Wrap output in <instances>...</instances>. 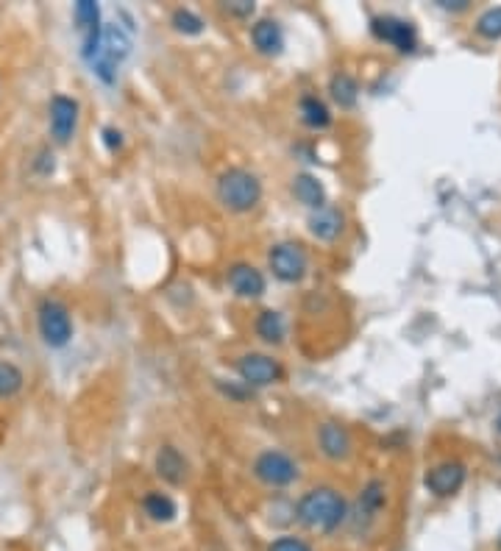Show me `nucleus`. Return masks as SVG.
Listing matches in <instances>:
<instances>
[{"instance_id":"nucleus-24","label":"nucleus","mask_w":501,"mask_h":551,"mask_svg":"<svg viewBox=\"0 0 501 551\" xmlns=\"http://www.w3.org/2000/svg\"><path fill=\"white\" fill-rule=\"evenodd\" d=\"M170 22H173V29L178 34H187V37H198L203 31V20L195 12H190V9H176Z\"/></svg>"},{"instance_id":"nucleus-28","label":"nucleus","mask_w":501,"mask_h":551,"mask_svg":"<svg viewBox=\"0 0 501 551\" xmlns=\"http://www.w3.org/2000/svg\"><path fill=\"white\" fill-rule=\"evenodd\" d=\"M226 12L237 14V17H250L254 14V4H248V0H237V4H226Z\"/></svg>"},{"instance_id":"nucleus-12","label":"nucleus","mask_w":501,"mask_h":551,"mask_svg":"<svg viewBox=\"0 0 501 551\" xmlns=\"http://www.w3.org/2000/svg\"><path fill=\"white\" fill-rule=\"evenodd\" d=\"M317 446H321V454L332 459V463H343L354 451V438H351L349 426L337 424V421H326L317 426Z\"/></svg>"},{"instance_id":"nucleus-20","label":"nucleus","mask_w":501,"mask_h":551,"mask_svg":"<svg viewBox=\"0 0 501 551\" xmlns=\"http://www.w3.org/2000/svg\"><path fill=\"white\" fill-rule=\"evenodd\" d=\"M329 95L340 109H354L359 101V84L351 73H334L329 81Z\"/></svg>"},{"instance_id":"nucleus-5","label":"nucleus","mask_w":501,"mask_h":551,"mask_svg":"<svg viewBox=\"0 0 501 551\" xmlns=\"http://www.w3.org/2000/svg\"><path fill=\"white\" fill-rule=\"evenodd\" d=\"M267 267L273 270L279 282L284 284H299L309 270L307 251L299 243H276L267 251Z\"/></svg>"},{"instance_id":"nucleus-32","label":"nucleus","mask_w":501,"mask_h":551,"mask_svg":"<svg viewBox=\"0 0 501 551\" xmlns=\"http://www.w3.org/2000/svg\"><path fill=\"white\" fill-rule=\"evenodd\" d=\"M498 551H501V535H498Z\"/></svg>"},{"instance_id":"nucleus-1","label":"nucleus","mask_w":501,"mask_h":551,"mask_svg":"<svg viewBox=\"0 0 501 551\" xmlns=\"http://www.w3.org/2000/svg\"><path fill=\"white\" fill-rule=\"evenodd\" d=\"M346 518H349L346 498L340 496V490L329 485L307 490L299 498V504H295V521L317 535H332L334 530H340V526L346 523Z\"/></svg>"},{"instance_id":"nucleus-21","label":"nucleus","mask_w":501,"mask_h":551,"mask_svg":"<svg viewBox=\"0 0 501 551\" xmlns=\"http://www.w3.org/2000/svg\"><path fill=\"white\" fill-rule=\"evenodd\" d=\"M257 334L259 340H265L267 346H282L284 337H287V326H284V317L276 309H262L257 317Z\"/></svg>"},{"instance_id":"nucleus-2","label":"nucleus","mask_w":501,"mask_h":551,"mask_svg":"<svg viewBox=\"0 0 501 551\" xmlns=\"http://www.w3.org/2000/svg\"><path fill=\"white\" fill-rule=\"evenodd\" d=\"M218 201L234 215H245L250 210H257V203L262 201L259 176L245 170V168L223 170L218 178Z\"/></svg>"},{"instance_id":"nucleus-7","label":"nucleus","mask_w":501,"mask_h":551,"mask_svg":"<svg viewBox=\"0 0 501 551\" xmlns=\"http://www.w3.org/2000/svg\"><path fill=\"white\" fill-rule=\"evenodd\" d=\"M371 34L379 42L393 45L398 53H413L418 48V31L409 20H401L396 14H379L371 20Z\"/></svg>"},{"instance_id":"nucleus-14","label":"nucleus","mask_w":501,"mask_h":551,"mask_svg":"<svg viewBox=\"0 0 501 551\" xmlns=\"http://www.w3.org/2000/svg\"><path fill=\"white\" fill-rule=\"evenodd\" d=\"M343 226H346L343 212H340L337 206H329V203L321 206V210L309 212V218H307L309 234L315 240H321V243H334L340 234H343Z\"/></svg>"},{"instance_id":"nucleus-26","label":"nucleus","mask_w":501,"mask_h":551,"mask_svg":"<svg viewBox=\"0 0 501 551\" xmlns=\"http://www.w3.org/2000/svg\"><path fill=\"white\" fill-rule=\"evenodd\" d=\"M267 551H312V546L295 535H282L267 546Z\"/></svg>"},{"instance_id":"nucleus-27","label":"nucleus","mask_w":501,"mask_h":551,"mask_svg":"<svg viewBox=\"0 0 501 551\" xmlns=\"http://www.w3.org/2000/svg\"><path fill=\"white\" fill-rule=\"evenodd\" d=\"M103 143H106L109 151H120V148H123V134H120L118 128L106 126V128H103Z\"/></svg>"},{"instance_id":"nucleus-25","label":"nucleus","mask_w":501,"mask_h":551,"mask_svg":"<svg viewBox=\"0 0 501 551\" xmlns=\"http://www.w3.org/2000/svg\"><path fill=\"white\" fill-rule=\"evenodd\" d=\"M476 34L482 39H501V6H493L476 20Z\"/></svg>"},{"instance_id":"nucleus-19","label":"nucleus","mask_w":501,"mask_h":551,"mask_svg":"<svg viewBox=\"0 0 501 551\" xmlns=\"http://www.w3.org/2000/svg\"><path fill=\"white\" fill-rule=\"evenodd\" d=\"M299 114H301V123L312 131H324L332 126V111L317 95H304L299 101Z\"/></svg>"},{"instance_id":"nucleus-15","label":"nucleus","mask_w":501,"mask_h":551,"mask_svg":"<svg viewBox=\"0 0 501 551\" xmlns=\"http://www.w3.org/2000/svg\"><path fill=\"white\" fill-rule=\"evenodd\" d=\"M187 459L176 446H162L153 456V471L159 479H165L168 485H185L187 479Z\"/></svg>"},{"instance_id":"nucleus-8","label":"nucleus","mask_w":501,"mask_h":551,"mask_svg":"<svg viewBox=\"0 0 501 551\" xmlns=\"http://www.w3.org/2000/svg\"><path fill=\"white\" fill-rule=\"evenodd\" d=\"M237 374L242 379V384L250 387H270V384H279L284 379V367L279 359H273L267 354H242L237 359Z\"/></svg>"},{"instance_id":"nucleus-17","label":"nucleus","mask_w":501,"mask_h":551,"mask_svg":"<svg viewBox=\"0 0 501 551\" xmlns=\"http://www.w3.org/2000/svg\"><path fill=\"white\" fill-rule=\"evenodd\" d=\"M387 504V488L382 479H371L365 488L359 490V501H357V521H362V526H368L379 518V513Z\"/></svg>"},{"instance_id":"nucleus-18","label":"nucleus","mask_w":501,"mask_h":551,"mask_svg":"<svg viewBox=\"0 0 501 551\" xmlns=\"http://www.w3.org/2000/svg\"><path fill=\"white\" fill-rule=\"evenodd\" d=\"M292 195L299 203H304L309 212L326 206V187L321 184V178H315L309 173H299L292 178Z\"/></svg>"},{"instance_id":"nucleus-31","label":"nucleus","mask_w":501,"mask_h":551,"mask_svg":"<svg viewBox=\"0 0 501 551\" xmlns=\"http://www.w3.org/2000/svg\"><path fill=\"white\" fill-rule=\"evenodd\" d=\"M496 426H498V432H501V415H498V424H496Z\"/></svg>"},{"instance_id":"nucleus-30","label":"nucleus","mask_w":501,"mask_h":551,"mask_svg":"<svg viewBox=\"0 0 501 551\" xmlns=\"http://www.w3.org/2000/svg\"><path fill=\"white\" fill-rule=\"evenodd\" d=\"M438 6L446 9V12H465L468 0H438Z\"/></svg>"},{"instance_id":"nucleus-23","label":"nucleus","mask_w":501,"mask_h":551,"mask_svg":"<svg viewBox=\"0 0 501 551\" xmlns=\"http://www.w3.org/2000/svg\"><path fill=\"white\" fill-rule=\"evenodd\" d=\"M22 384H26V376L14 365V362H4L0 359V399H14Z\"/></svg>"},{"instance_id":"nucleus-22","label":"nucleus","mask_w":501,"mask_h":551,"mask_svg":"<svg viewBox=\"0 0 501 551\" xmlns=\"http://www.w3.org/2000/svg\"><path fill=\"white\" fill-rule=\"evenodd\" d=\"M143 510L151 521L156 523H168L178 515V507H176V501L168 496V493H148L143 498Z\"/></svg>"},{"instance_id":"nucleus-11","label":"nucleus","mask_w":501,"mask_h":551,"mask_svg":"<svg viewBox=\"0 0 501 551\" xmlns=\"http://www.w3.org/2000/svg\"><path fill=\"white\" fill-rule=\"evenodd\" d=\"M76 22H78V31L84 34V42H81V56L86 62H93L98 56V48H101V37H103V22H101V6L93 4V0H78L76 9Z\"/></svg>"},{"instance_id":"nucleus-6","label":"nucleus","mask_w":501,"mask_h":551,"mask_svg":"<svg viewBox=\"0 0 501 551\" xmlns=\"http://www.w3.org/2000/svg\"><path fill=\"white\" fill-rule=\"evenodd\" d=\"M254 476L267 488H290L299 479V463L279 448H267L254 459Z\"/></svg>"},{"instance_id":"nucleus-9","label":"nucleus","mask_w":501,"mask_h":551,"mask_svg":"<svg viewBox=\"0 0 501 551\" xmlns=\"http://www.w3.org/2000/svg\"><path fill=\"white\" fill-rule=\"evenodd\" d=\"M78 101L70 95H53L48 103V126L56 145H67L78 131Z\"/></svg>"},{"instance_id":"nucleus-13","label":"nucleus","mask_w":501,"mask_h":551,"mask_svg":"<svg viewBox=\"0 0 501 551\" xmlns=\"http://www.w3.org/2000/svg\"><path fill=\"white\" fill-rule=\"evenodd\" d=\"M226 282H229L232 292L237 298H248V301H254V298H262L265 295V276L262 270H257L254 265L248 262H237L226 270Z\"/></svg>"},{"instance_id":"nucleus-10","label":"nucleus","mask_w":501,"mask_h":551,"mask_svg":"<svg viewBox=\"0 0 501 551\" xmlns=\"http://www.w3.org/2000/svg\"><path fill=\"white\" fill-rule=\"evenodd\" d=\"M423 485L435 498L457 496L465 485V465L460 463V459H446V463H438L435 468L426 471Z\"/></svg>"},{"instance_id":"nucleus-3","label":"nucleus","mask_w":501,"mask_h":551,"mask_svg":"<svg viewBox=\"0 0 501 551\" xmlns=\"http://www.w3.org/2000/svg\"><path fill=\"white\" fill-rule=\"evenodd\" d=\"M128 53H131V34L123 26H118V22H106L98 56L89 62V64H93V73L103 84H115L120 64L128 59Z\"/></svg>"},{"instance_id":"nucleus-29","label":"nucleus","mask_w":501,"mask_h":551,"mask_svg":"<svg viewBox=\"0 0 501 551\" xmlns=\"http://www.w3.org/2000/svg\"><path fill=\"white\" fill-rule=\"evenodd\" d=\"M37 170H39L42 176H51V173H53V153H51V151H42V153H39Z\"/></svg>"},{"instance_id":"nucleus-4","label":"nucleus","mask_w":501,"mask_h":551,"mask_svg":"<svg viewBox=\"0 0 501 551\" xmlns=\"http://www.w3.org/2000/svg\"><path fill=\"white\" fill-rule=\"evenodd\" d=\"M37 326L45 346L64 349L73 340V315L59 298H42L37 307Z\"/></svg>"},{"instance_id":"nucleus-16","label":"nucleus","mask_w":501,"mask_h":551,"mask_svg":"<svg viewBox=\"0 0 501 551\" xmlns=\"http://www.w3.org/2000/svg\"><path fill=\"white\" fill-rule=\"evenodd\" d=\"M250 42L262 56H279L284 51V29L279 26L276 20H257L250 26Z\"/></svg>"}]
</instances>
